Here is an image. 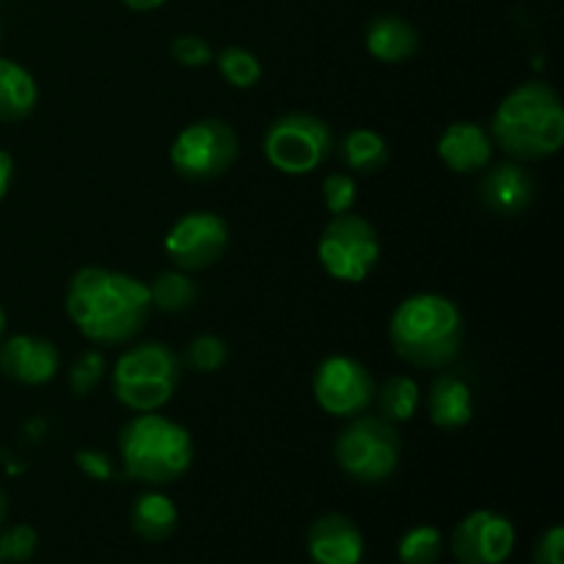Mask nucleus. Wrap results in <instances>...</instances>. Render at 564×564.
I'll list each match as a JSON object with an SVG mask.
<instances>
[{"label":"nucleus","mask_w":564,"mask_h":564,"mask_svg":"<svg viewBox=\"0 0 564 564\" xmlns=\"http://www.w3.org/2000/svg\"><path fill=\"white\" fill-rule=\"evenodd\" d=\"M66 314L83 339L97 347H119L147 328L152 297L135 275L88 264L69 279Z\"/></svg>","instance_id":"f257e3e1"},{"label":"nucleus","mask_w":564,"mask_h":564,"mask_svg":"<svg viewBox=\"0 0 564 564\" xmlns=\"http://www.w3.org/2000/svg\"><path fill=\"white\" fill-rule=\"evenodd\" d=\"M496 147L518 163L554 158L564 143V105L545 80L518 83L490 119Z\"/></svg>","instance_id":"f03ea898"},{"label":"nucleus","mask_w":564,"mask_h":564,"mask_svg":"<svg viewBox=\"0 0 564 564\" xmlns=\"http://www.w3.org/2000/svg\"><path fill=\"white\" fill-rule=\"evenodd\" d=\"M389 339L397 356L416 369H446L466 341L463 312L452 297L416 292L397 303L389 319Z\"/></svg>","instance_id":"7ed1b4c3"},{"label":"nucleus","mask_w":564,"mask_h":564,"mask_svg":"<svg viewBox=\"0 0 564 564\" xmlns=\"http://www.w3.org/2000/svg\"><path fill=\"white\" fill-rule=\"evenodd\" d=\"M119 457L127 477L163 488L191 471L196 446L191 430L174 419L160 411L135 413L119 430Z\"/></svg>","instance_id":"20e7f679"},{"label":"nucleus","mask_w":564,"mask_h":564,"mask_svg":"<svg viewBox=\"0 0 564 564\" xmlns=\"http://www.w3.org/2000/svg\"><path fill=\"white\" fill-rule=\"evenodd\" d=\"M182 369V358L163 341L130 345L110 369L116 402L132 413L163 411L180 389Z\"/></svg>","instance_id":"39448f33"},{"label":"nucleus","mask_w":564,"mask_h":564,"mask_svg":"<svg viewBox=\"0 0 564 564\" xmlns=\"http://www.w3.org/2000/svg\"><path fill=\"white\" fill-rule=\"evenodd\" d=\"M402 441L391 422L380 416L350 419L334 444L336 466L361 485H380L400 466Z\"/></svg>","instance_id":"423d86ee"},{"label":"nucleus","mask_w":564,"mask_h":564,"mask_svg":"<svg viewBox=\"0 0 564 564\" xmlns=\"http://www.w3.org/2000/svg\"><path fill=\"white\" fill-rule=\"evenodd\" d=\"M334 130L314 113H284L270 121L264 132V158L286 176H306L317 171L334 152Z\"/></svg>","instance_id":"0eeeda50"},{"label":"nucleus","mask_w":564,"mask_h":564,"mask_svg":"<svg viewBox=\"0 0 564 564\" xmlns=\"http://www.w3.org/2000/svg\"><path fill=\"white\" fill-rule=\"evenodd\" d=\"M240 158V138L224 119H198L182 127L171 141L169 160L187 182H209L224 176Z\"/></svg>","instance_id":"6e6552de"},{"label":"nucleus","mask_w":564,"mask_h":564,"mask_svg":"<svg viewBox=\"0 0 564 564\" xmlns=\"http://www.w3.org/2000/svg\"><path fill=\"white\" fill-rule=\"evenodd\" d=\"M380 237L356 213L334 215L317 240V259L325 273L341 284H361L380 262Z\"/></svg>","instance_id":"1a4fd4ad"},{"label":"nucleus","mask_w":564,"mask_h":564,"mask_svg":"<svg viewBox=\"0 0 564 564\" xmlns=\"http://www.w3.org/2000/svg\"><path fill=\"white\" fill-rule=\"evenodd\" d=\"M375 378L367 369V364H361L352 356H325L323 361L314 369L312 380V394L314 402L323 408V413L334 419H356L361 413H367V408L375 400Z\"/></svg>","instance_id":"9d476101"},{"label":"nucleus","mask_w":564,"mask_h":564,"mask_svg":"<svg viewBox=\"0 0 564 564\" xmlns=\"http://www.w3.org/2000/svg\"><path fill=\"white\" fill-rule=\"evenodd\" d=\"M226 248H229V224L209 209L180 215L163 237L165 257L185 273H198L218 264Z\"/></svg>","instance_id":"9b49d317"},{"label":"nucleus","mask_w":564,"mask_h":564,"mask_svg":"<svg viewBox=\"0 0 564 564\" xmlns=\"http://www.w3.org/2000/svg\"><path fill=\"white\" fill-rule=\"evenodd\" d=\"M516 549V527L496 510H474L452 532V554L460 564H505Z\"/></svg>","instance_id":"f8f14e48"},{"label":"nucleus","mask_w":564,"mask_h":564,"mask_svg":"<svg viewBox=\"0 0 564 564\" xmlns=\"http://www.w3.org/2000/svg\"><path fill=\"white\" fill-rule=\"evenodd\" d=\"M61 352L44 336L14 334L0 345V372L22 386H44L58 375Z\"/></svg>","instance_id":"ddd939ff"},{"label":"nucleus","mask_w":564,"mask_h":564,"mask_svg":"<svg viewBox=\"0 0 564 564\" xmlns=\"http://www.w3.org/2000/svg\"><path fill=\"white\" fill-rule=\"evenodd\" d=\"M534 193H538V185L518 160L490 163L479 180V198L490 213L501 218H516L527 213L534 202Z\"/></svg>","instance_id":"4468645a"},{"label":"nucleus","mask_w":564,"mask_h":564,"mask_svg":"<svg viewBox=\"0 0 564 564\" xmlns=\"http://www.w3.org/2000/svg\"><path fill=\"white\" fill-rule=\"evenodd\" d=\"M438 158L455 174H482L494 163L496 143L488 127L477 121H452L438 135Z\"/></svg>","instance_id":"2eb2a0df"},{"label":"nucleus","mask_w":564,"mask_h":564,"mask_svg":"<svg viewBox=\"0 0 564 564\" xmlns=\"http://www.w3.org/2000/svg\"><path fill=\"white\" fill-rule=\"evenodd\" d=\"M364 551L361 529L339 512L319 516L308 529V556L314 564H361Z\"/></svg>","instance_id":"dca6fc26"},{"label":"nucleus","mask_w":564,"mask_h":564,"mask_svg":"<svg viewBox=\"0 0 564 564\" xmlns=\"http://www.w3.org/2000/svg\"><path fill=\"white\" fill-rule=\"evenodd\" d=\"M430 422L438 430H463L474 419V391L457 372H441L424 397Z\"/></svg>","instance_id":"f3484780"},{"label":"nucleus","mask_w":564,"mask_h":564,"mask_svg":"<svg viewBox=\"0 0 564 564\" xmlns=\"http://www.w3.org/2000/svg\"><path fill=\"white\" fill-rule=\"evenodd\" d=\"M419 31L400 14H378L364 33V47L380 64H405L419 53Z\"/></svg>","instance_id":"a211bd4d"},{"label":"nucleus","mask_w":564,"mask_h":564,"mask_svg":"<svg viewBox=\"0 0 564 564\" xmlns=\"http://www.w3.org/2000/svg\"><path fill=\"white\" fill-rule=\"evenodd\" d=\"M334 149L339 152V160L352 176L380 174L391 160L389 141L378 130H369V127H356V130L345 132L341 141L334 143Z\"/></svg>","instance_id":"6ab92c4d"},{"label":"nucleus","mask_w":564,"mask_h":564,"mask_svg":"<svg viewBox=\"0 0 564 564\" xmlns=\"http://www.w3.org/2000/svg\"><path fill=\"white\" fill-rule=\"evenodd\" d=\"M39 83L11 58H0V121H22L36 110Z\"/></svg>","instance_id":"aec40b11"},{"label":"nucleus","mask_w":564,"mask_h":564,"mask_svg":"<svg viewBox=\"0 0 564 564\" xmlns=\"http://www.w3.org/2000/svg\"><path fill=\"white\" fill-rule=\"evenodd\" d=\"M130 521L138 538L149 540V543H163L174 534L176 523H180V510H176L174 499H169L165 494L147 490L132 505Z\"/></svg>","instance_id":"412c9836"},{"label":"nucleus","mask_w":564,"mask_h":564,"mask_svg":"<svg viewBox=\"0 0 564 564\" xmlns=\"http://www.w3.org/2000/svg\"><path fill=\"white\" fill-rule=\"evenodd\" d=\"M375 405H378V416L391 424L411 422L416 416L419 405H422V391L411 375H391L380 386H375Z\"/></svg>","instance_id":"4be33fe9"},{"label":"nucleus","mask_w":564,"mask_h":564,"mask_svg":"<svg viewBox=\"0 0 564 564\" xmlns=\"http://www.w3.org/2000/svg\"><path fill=\"white\" fill-rule=\"evenodd\" d=\"M147 286L149 297H152V308L165 314H182L196 306L198 301V284L185 270H163Z\"/></svg>","instance_id":"5701e85b"},{"label":"nucleus","mask_w":564,"mask_h":564,"mask_svg":"<svg viewBox=\"0 0 564 564\" xmlns=\"http://www.w3.org/2000/svg\"><path fill=\"white\" fill-rule=\"evenodd\" d=\"M215 66H218L220 77L229 83L231 88H253L262 80V61L246 47H226L215 55Z\"/></svg>","instance_id":"b1692460"},{"label":"nucleus","mask_w":564,"mask_h":564,"mask_svg":"<svg viewBox=\"0 0 564 564\" xmlns=\"http://www.w3.org/2000/svg\"><path fill=\"white\" fill-rule=\"evenodd\" d=\"M182 358V367L193 369L198 375H213L220 372L229 361V345H226L220 336L215 334H202L196 339L187 341L185 347V356Z\"/></svg>","instance_id":"393cba45"},{"label":"nucleus","mask_w":564,"mask_h":564,"mask_svg":"<svg viewBox=\"0 0 564 564\" xmlns=\"http://www.w3.org/2000/svg\"><path fill=\"white\" fill-rule=\"evenodd\" d=\"M444 551V538L435 527H413L402 534L397 556L402 564H435Z\"/></svg>","instance_id":"a878e982"},{"label":"nucleus","mask_w":564,"mask_h":564,"mask_svg":"<svg viewBox=\"0 0 564 564\" xmlns=\"http://www.w3.org/2000/svg\"><path fill=\"white\" fill-rule=\"evenodd\" d=\"M108 372V361H105L102 350L97 347H88L80 356L72 361L69 369V389L75 397H88L99 389V383L105 380Z\"/></svg>","instance_id":"bb28decb"},{"label":"nucleus","mask_w":564,"mask_h":564,"mask_svg":"<svg viewBox=\"0 0 564 564\" xmlns=\"http://www.w3.org/2000/svg\"><path fill=\"white\" fill-rule=\"evenodd\" d=\"M358 198V182L350 171H330L323 180V202L330 215L352 213Z\"/></svg>","instance_id":"cd10ccee"},{"label":"nucleus","mask_w":564,"mask_h":564,"mask_svg":"<svg viewBox=\"0 0 564 564\" xmlns=\"http://www.w3.org/2000/svg\"><path fill=\"white\" fill-rule=\"evenodd\" d=\"M171 58L176 61L185 69H204L215 61L213 44L207 42L198 33H180V36L171 42Z\"/></svg>","instance_id":"c85d7f7f"},{"label":"nucleus","mask_w":564,"mask_h":564,"mask_svg":"<svg viewBox=\"0 0 564 564\" xmlns=\"http://www.w3.org/2000/svg\"><path fill=\"white\" fill-rule=\"evenodd\" d=\"M36 549L39 534L28 523H17L0 534V562H28L36 554Z\"/></svg>","instance_id":"c756f323"},{"label":"nucleus","mask_w":564,"mask_h":564,"mask_svg":"<svg viewBox=\"0 0 564 564\" xmlns=\"http://www.w3.org/2000/svg\"><path fill=\"white\" fill-rule=\"evenodd\" d=\"M75 466L80 468L88 479H94V482H110V479L116 477L113 460H110L102 449H77Z\"/></svg>","instance_id":"7c9ffc66"},{"label":"nucleus","mask_w":564,"mask_h":564,"mask_svg":"<svg viewBox=\"0 0 564 564\" xmlns=\"http://www.w3.org/2000/svg\"><path fill=\"white\" fill-rule=\"evenodd\" d=\"M534 564H564V529H545L534 545Z\"/></svg>","instance_id":"2f4dec72"},{"label":"nucleus","mask_w":564,"mask_h":564,"mask_svg":"<svg viewBox=\"0 0 564 564\" xmlns=\"http://www.w3.org/2000/svg\"><path fill=\"white\" fill-rule=\"evenodd\" d=\"M11 182H14V158L6 149H0V202L9 196Z\"/></svg>","instance_id":"473e14b6"},{"label":"nucleus","mask_w":564,"mask_h":564,"mask_svg":"<svg viewBox=\"0 0 564 564\" xmlns=\"http://www.w3.org/2000/svg\"><path fill=\"white\" fill-rule=\"evenodd\" d=\"M121 3L132 11H154L160 9V6L169 3V0H121Z\"/></svg>","instance_id":"72a5a7b5"},{"label":"nucleus","mask_w":564,"mask_h":564,"mask_svg":"<svg viewBox=\"0 0 564 564\" xmlns=\"http://www.w3.org/2000/svg\"><path fill=\"white\" fill-rule=\"evenodd\" d=\"M6 512H9V499H6L3 488H0V527H3V521H6Z\"/></svg>","instance_id":"f704fd0d"},{"label":"nucleus","mask_w":564,"mask_h":564,"mask_svg":"<svg viewBox=\"0 0 564 564\" xmlns=\"http://www.w3.org/2000/svg\"><path fill=\"white\" fill-rule=\"evenodd\" d=\"M6 328H9V317H6V308L0 306V336L6 334Z\"/></svg>","instance_id":"c9c22d12"},{"label":"nucleus","mask_w":564,"mask_h":564,"mask_svg":"<svg viewBox=\"0 0 564 564\" xmlns=\"http://www.w3.org/2000/svg\"><path fill=\"white\" fill-rule=\"evenodd\" d=\"M0 564H3V562H0Z\"/></svg>","instance_id":"e433bc0d"}]
</instances>
